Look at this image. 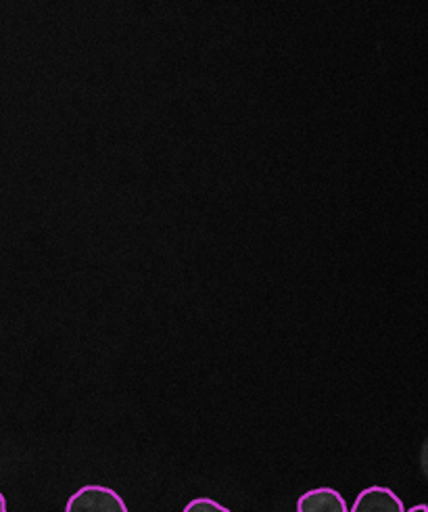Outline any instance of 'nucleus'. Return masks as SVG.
Returning a JSON list of instances; mask_svg holds the SVG:
<instances>
[{
    "label": "nucleus",
    "mask_w": 428,
    "mask_h": 512,
    "mask_svg": "<svg viewBox=\"0 0 428 512\" xmlns=\"http://www.w3.org/2000/svg\"><path fill=\"white\" fill-rule=\"evenodd\" d=\"M0 512H9V510H7V500H5L3 494H0Z\"/></svg>",
    "instance_id": "obj_6"
},
{
    "label": "nucleus",
    "mask_w": 428,
    "mask_h": 512,
    "mask_svg": "<svg viewBox=\"0 0 428 512\" xmlns=\"http://www.w3.org/2000/svg\"><path fill=\"white\" fill-rule=\"evenodd\" d=\"M182 512H230V508L211 498H195L184 506Z\"/></svg>",
    "instance_id": "obj_4"
},
{
    "label": "nucleus",
    "mask_w": 428,
    "mask_h": 512,
    "mask_svg": "<svg viewBox=\"0 0 428 512\" xmlns=\"http://www.w3.org/2000/svg\"><path fill=\"white\" fill-rule=\"evenodd\" d=\"M349 512H406L401 498L383 485H372L355 498Z\"/></svg>",
    "instance_id": "obj_2"
},
{
    "label": "nucleus",
    "mask_w": 428,
    "mask_h": 512,
    "mask_svg": "<svg viewBox=\"0 0 428 512\" xmlns=\"http://www.w3.org/2000/svg\"><path fill=\"white\" fill-rule=\"evenodd\" d=\"M65 512H128V506L107 485H84L74 496H69Z\"/></svg>",
    "instance_id": "obj_1"
},
{
    "label": "nucleus",
    "mask_w": 428,
    "mask_h": 512,
    "mask_svg": "<svg viewBox=\"0 0 428 512\" xmlns=\"http://www.w3.org/2000/svg\"><path fill=\"white\" fill-rule=\"evenodd\" d=\"M297 512H349L341 492L332 487H316L297 500Z\"/></svg>",
    "instance_id": "obj_3"
},
{
    "label": "nucleus",
    "mask_w": 428,
    "mask_h": 512,
    "mask_svg": "<svg viewBox=\"0 0 428 512\" xmlns=\"http://www.w3.org/2000/svg\"><path fill=\"white\" fill-rule=\"evenodd\" d=\"M406 512H428V508L424 504H418V506H414V508H410Z\"/></svg>",
    "instance_id": "obj_5"
}]
</instances>
